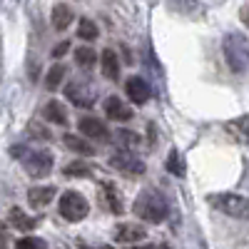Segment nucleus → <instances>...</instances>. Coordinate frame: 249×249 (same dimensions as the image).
Segmentation results:
<instances>
[{
  "label": "nucleus",
  "mask_w": 249,
  "mask_h": 249,
  "mask_svg": "<svg viewBox=\"0 0 249 249\" xmlns=\"http://www.w3.org/2000/svg\"><path fill=\"white\" fill-rule=\"evenodd\" d=\"M80 249H115L112 244H88V242H80Z\"/></svg>",
  "instance_id": "c756f323"
},
{
  "label": "nucleus",
  "mask_w": 249,
  "mask_h": 249,
  "mask_svg": "<svg viewBox=\"0 0 249 249\" xmlns=\"http://www.w3.org/2000/svg\"><path fill=\"white\" fill-rule=\"evenodd\" d=\"M75 62H77L80 68L90 70V68H95V62H97V53H95L90 45H80V48L75 50Z\"/></svg>",
  "instance_id": "5701e85b"
},
{
  "label": "nucleus",
  "mask_w": 249,
  "mask_h": 249,
  "mask_svg": "<svg viewBox=\"0 0 249 249\" xmlns=\"http://www.w3.org/2000/svg\"><path fill=\"white\" fill-rule=\"evenodd\" d=\"M144 227L142 224H135V222H120L115 230H112V237L115 242L124 244V247H130V244H140L144 239Z\"/></svg>",
  "instance_id": "9d476101"
},
{
  "label": "nucleus",
  "mask_w": 249,
  "mask_h": 249,
  "mask_svg": "<svg viewBox=\"0 0 249 249\" xmlns=\"http://www.w3.org/2000/svg\"><path fill=\"white\" fill-rule=\"evenodd\" d=\"M30 132H33V137H37V140H50V130H48V127H40L37 122H30Z\"/></svg>",
  "instance_id": "cd10ccee"
},
{
  "label": "nucleus",
  "mask_w": 249,
  "mask_h": 249,
  "mask_svg": "<svg viewBox=\"0 0 249 249\" xmlns=\"http://www.w3.org/2000/svg\"><path fill=\"white\" fill-rule=\"evenodd\" d=\"M65 75H68V68L62 65V62H55V65L45 72V88H48L50 92H55L62 82H65Z\"/></svg>",
  "instance_id": "412c9836"
},
{
  "label": "nucleus",
  "mask_w": 249,
  "mask_h": 249,
  "mask_svg": "<svg viewBox=\"0 0 249 249\" xmlns=\"http://www.w3.org/2000/svg\"><path fill=\"white\" fill-rule=\"evenodd\" d=\"M124 249H160V247H155V244H130Z\"/></svg>",
  "instance_id": "7c9ffc66"
},
{
  "label": "nucleus",
  "mask_w": 249,
  "mask_h": 249,
  "mask_svg": "<svg viewBox=\"0 0 249 249\" xmlns=\"http://www.w3.org/2000/svg\"><path fill=\"white\" fill-rule=\"evenodd\" d=\"M57 212H60V217L65 219V222L77 224V222H82V219L90 214V204H88V199L82 197L77 190H65V192L60 195Z\"/></svg>",
  "instance_id": "7ed1b4c3"
},
{
  "label": "nucleus",
  "mask_w": 249,
  "mask_h": 249,
  "mask_svg": "<svg viewBox=\"0 0 249 249\" xmlns=\"http://www.w3.org/2000/svg\"><path fill=\"white\" fill-rule=\"evenodd\" d=\"M224 132L237 144H249V115H242V117L224 122Z\"/></svg>",
  "instance_id": "9b49d317"
},
{
  "label": "nucleus",
  "mask_w": 249,
  "mask_h": 249,
  "mask_svg": "<svg viewBox=\"0 0 249 249\" xmlns=\"http://www.w3.org/2000/svg\"><path fill=\"white\" fill-rule=\"evenodd\" d=\"M23 167L28 172V177L33 179H43L53 172L55 167V155L50 150H33V152H25L23 157Z\"/></svg>",
  "instance_id": "39448f33"
},
{
  "label": "nucleus",
  "mask_w": 249,
  "mask_h": 249,
  "mask_svg": "<svg viewBox=\"0 0 249 249\" xmlns=\"http://www.w3.org/2000/svg\"><path fill=\"white\" fill-rule=\"evenodd\" d=\"M167 172L170 175H175V177H184V160H182V155L177 152V150H170V155H167Z\"/></svg>",
  "instance_id": "393cba45"
},
{
  "label": "nucleus",
  "mask_w": 249,
  "mask_h": 249,
  "mask_svg": "<svg viewBox=\"0 0 249 249\" xmlns=\"http://www.w3.org/2000/svg\"><path fill=\"white\" fill-rule=\"evenodd\" d=\"M65 97L72 102L75 107H90V105H92V95H90V90L82 92V88L77 85V82H68V88H65Z\"/></svg>",
  "instance_id": "6ab92c4d"
},
{
  "label": "nucleus",
  "mask_w": 249,
  "mask_h": 249,
  "mask_svg": "<svg viewBox=\"0 0 249 249\" xmlns=\"http://www.w3.org/2000/svg\"><path fill=\"white\" fill-rule=\"evenodd\" d=\"M15 249H48V244H45V239H40V237L25 234V237H20L15 242Z\"/></svg>",
  "instance_id": "a878e982"
},
{
  "label": "nucleus",
  "mask_w": 249,
  "mask_h": 249,
  "mask_svg": "<svg viewBox=\"0 0 249 249\" xmlns=\"http://www.w3.org/2000/svg\"><path fill=\"white\" fill-rule=\"evenodd\" d=\"M222 50H224V60L232 68V72L242 75L249 70V43L244 40V35L230 33L222 43Z\"/></svg>",
  "instance_id": "f03ea898"
},
{
  "label": "nucleus",
  "mask_w": 249,
  "mask_h": 249,
  "mask_svg": "<svg viewBox=\"0 0 249 249\" xmlns=\"http://www.w3.org/2000/svg\"><path fill=\"white\" fill-rule=\"evenodd\" d=\"M110 167L112 170H117L120 175H127V177H140V175H144V162L137 157V155H132L130 150H117L115 155H110Z\"/></svg>",
  "instance_id": "423d86ee"
},
{
  "label": "nucleus",
  "mask_w": 249,
  "mask_h": 249,
  "mask_svg": "<svg viewBox=\"0 0 249 249\" xmlns=\"http://www.w3.org/2000/svg\"><path fill=\"white\" fill-rule=\"evenodd\" d=\"M100 70H102V75H105L110 82H117L120 80V70H122V65H120V57H117V53L115 50H102V55H100Z\"/></svg>",
  "instance_id": "dca6fc26"
},
{
  "label": "nucleus",
  "mask_w": 249,
  "mask_h": 249,
  "mask_svg": "<svg viewBox=\"0 0 249 249\" xmlns=\"http://www.w3.org/2000/svg\"><path fill=\"white\" fill-rule=\"evenodd\" d=\"M167 202L155 190H142L132 202V214L147 224H162L167 219Z\"/></svg>",
  "instance_id": "f257e3e1"
},
{
  "label": "nucleus",
  "mask_w": 249,
  "mask_h": 249,
  "mask_svg": "<svg viewBox=\"0 0 249 249\" xmlns=\"http://www.w3.org/2000/svg\"><path fill=\"white\" fill-rule=\"evenodd\" d=\"M0 249H5V247H0Z\"/></svg>",
  "instance_id": "2f4dec72"
},
{
  "label": "nucleus",
  "mask_w": 249,
  "mask_h": 249,
  "mask_svg": "<svg viewBox=\"0 0 249 249\" xmlns=\"http://www.w3.org/2000/svg\"><path fill=\"white\" fill-rule=\"evenodd\" d=\"M55 195H57V190L53 184H43V187H33V190L28 192V204L33 207V210H45V207L55 199Z\"/></svg>",
  "instance_id": "2eb2a0df"
},
{
  "label": "nucleus",
  "mask_w": 249,
  "mask_h": 249,
  "mask_svg": "<svg viewBox=\"0 0 249 249\" xmlns=\"http://www.w3.org/2000/svg\"><path fill=\"white\" fill-rule=\"evenodd\" d=\"M68 53H70V43H68V40H60V43L53 48V53H50V55H53L55 60H62Z\"/></svg>",
  "instance_id": "bb28decb"
},
{
  "label": "nucleus",
  "mask_w": 249,
  "mask_h": 249,
  "mask_svg": "<svg viewBox=\"0 0 249 249\" xmlns=\"http://www.w3.org/2000/svg\"><path fill=\"white\" fill-rule=\"evenodd\" d=\"M77 37L85 40V43H92V40H97V37H100V28H97L95 20L82 18L80 23H77Z\"/></svg>",
  "instance_id": "4be33fe9"
},
{
  "label": "nucleus",
  "mask_w": 249,
  "mask_h": 249,
  "mask_svg": "<svg viewBox=\"0 0 249 249\" xmlns=\"http://www.w3.org/2000/svg\"><path fill=\"white\" fill-rule=\"evenodd\" d=\"M124 95H127V100L132 102V105H144V102L150 100V95H152V88L147 85L144 77L130 75L127 80H124Z\"/></svg>",
  "instance_id": "6e6552de"
},
{
  "label": "nucleus",
  "mask_w": 249,
  "mask_h": 249,
  "mask_svg": "<svg viewBox=\"0 0 249 249\" xmlns=\"http://www.w3.org/2000/svg\"><path fill=\"white\" fill-rule=\"evenodd\" d=\"M112 140L117 142L120 150H135V147H140V144H142V137H140L137 132L124 130V127L115 130V132H112Z\"/></svg>",
  "instance_id": "aec40b11"
},
{
  "label": "nucleus",
  "mask_w": 249,
  "mask_h": 249,
  "mask_svg": "<svg viewBox=\"0 0 249 249\" xmlns=\"http://www.w3.org/2000/svg\"><path fill=\"white\" fill-rule=\"evenodd\" d=\"M72 20H75V13H72V8L65 5V3H57V5L53 8V13H50V23H53V28H55L57 33H65V30L72 25Z\"/></svg>",
  "instance_id": "f3484780"
},
{
  "label": "nucleus",
  "mask_w": 249,
  "mask_h": 249,
  "mask_svg": "<svg viewBox=\"0 0 249 249\" xmlns=\"http://www.w3.org/2000/svg\"><path fill=\"white\" fill-rule=\"evenodd\" d=\"M239 20L244 23V28H249V3L239 8Z\"/></svg>",
  "instance_id": "c85d7f7f"
},
{
  "label": "nucleus",
  "mask_w": 249,
  "mask_h": 249,
  "mask_svg": "<svg viewBox=\"0 0 249 249\" xmlns=\"http://www.w3.org/2000/svg\"><path fill=\"white\" fill-rule=\"evenodd\" d=\"M102 112H105L107 120H115V122H127L132 120V107L124 105V100L120 95H107L105 100H102Z\"/></svg>",
  "instance_id": "1a4fd4ad"
},
{
  "label": "nucleus",
  "mask_w": 249,
  "mask_h": 249,
  "mask_svg": "<svg viewBox=\"0 0 249 249\" xmlns=\"http://www.w3.org/2000/svg\"><path fill=\"white\" fill-rule=\"evenodd\" d=\"M43 120L50 122V124H57V127H65V124H68V107H65V102L48 100L45 107H43Z\"/></svg>",
  "instance_id": "f8f14e48"
},
{
  "label": "nucleus",
  "mask_w": 249,
  "mask_h": 249,
  "mask_svg": "<svg viewBox=\"0 0 249 249\" xmlns=\"http://www.w3.org/2000/svg\"><path fill=\"white\" fill-rule=\"evenodd\" d=\"M210 204L217 212L232 217V219H247L249 217V197L237 192H219L210 197Z\"/></svg>",
  "instance_id": "20e7f679"
},
{
  "label": "nucleus",
  "mask_w": 249,
  "mask_h": 249,
  "mask_svg": "<svg viewBox=\"0 0 249 249\" xmlns=\"http://www.w3.org/2000/svg\"><path fill=\"white\" fill-rule=\"evenodd\" d=\"M77 135H82L85 140H97V142L110 140V130H107L105 120H100L97 115H80V120H77Z\"/></svg>",
  "instance_id": "0eeeda50"
},
{
  "label": "nucleus",
  "mask_w": 249,
  "mask_h": 249,
  "mask_svg": "<svg viewBox=\"0 0 249 249\" xmlns=\"http://www.w3.org/2000/svg\"><path fill=\"white\" fill-rule=\"evenodd\" d=\"M62 147L70 150V152H75V155H85V157H92V155H95V144H92L90 140H85L82 135H70V132H65V135H62Z\"/></svg>",
  "instance_id": "4468645a"
},
{
  "label": "nucleus",
  "mask_w": 249,
  "mask_h": 249,
  "mask_svg": "<svg viewBox=\"0 0 249 249\" xmlns=\"http://www.w3.org/2000/svg\"><path fill=\"white\" fill-rule=\"evenodd\" d=\"M8 222L15 227L18 232H23V234H30L35 227H37V219L35 217H30V214H25L20 207H13L10 210V214H8Z\"/></svg>",
  "instance_id": "a211bd4d"
},
{
  "label": "nucleus",
  "mask_w": 249,
  "mask_h": 249,
  "mask_svg": "<svg viewBox=\"0 0 249 249\" xmlns=\"http://www.w3.org/2000/svg\"><path fill=\"white\" fill-rule=\"evenodd\" d=\"M100 199H102V204H105L112 214H122V212H124V204H122L120 190H117L112 182H105V184L100 187Z\"/></svg>",
  "instance_id": "ddd939ff"
},
{
  "label": "nucleus",
  "mask_w": 249,
  "mask_h": 249,
  "mask_svg": "<svg viewBox=\"0 0 249 249\" xmlns=\"http://www.w3.org/2000/svg\"><path fill=\"white\" fill-rule=\"evenodd\" d=\"M90 172H92V167L85 160H75V162H70V164L62 167V175L65 177H90Z\"/></svg>",
  "instance_id": "b1692460"
}]
</instances>
